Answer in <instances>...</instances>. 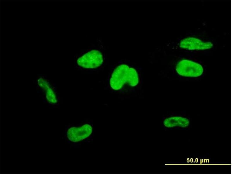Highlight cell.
Segmentation results:
<instances>
[{"instance_id":"cell-1","label":"cell","mask_w":232,"mask_h":174,"mask_svg":"<svg viewBox=\"0 0 232 174\" xmlns=\"http://www.w3.org/2000/svg\"><path fill=\"white\" fill-rule=\"evenodd\" d=\"M97 43L89 48L82 49L76 60L77 64L87 69L97 68L101 66L104 61L105 48L102 40L98 39Z\"/></svg>"},{"instance_id":"cell-2","label":"cell","mask_w":232,"mask_h":174,"mask_svg":"<svg viewBox=\"0 0 232 174\" xmlns=\"http://www.w3.org/2000/svg\"><path fill=\"white\" fill-rule=\"evenodd\" d=\"M34 83L36 90L44 104L51 107L58 106L59 98L55 84L52 80L46 75H39Z\"/></svg>"},{"instance_id":"cell-3","label":"cell","mask_w":232,"mask_h":174,"mask_svg":"<svg viewBox=\"0 0 232 174\" xmlns=\"http://www.w3.org/2000/svg\"><path fill=\"white\" fill-rule=\"evenodd\" d=\"M177 74L185 78L196 79L203 75L204 66L196 60L187 58H181L176 63L175 67Z\"/></svg>"},{"instance_id":"cell-4","label":"cell","mask_w":232,"mask_h":174,"mask_svg":"<svg viewBox=\"0 0 232 174\" xmlns=\"http://www.w3.org/2000/svg\"><path fill=\"white\" fill-rule=\"evenodd\" d=\"M213 45L211 41L196 36H188L181 38L177 44L179 48L191 51L208 50L212 48Z\"/></svg>"},{"instance_id":"cell-5","label":"cell","mask_w":232,"mask_h":174,"mask_svg":"<svg viewBox=\"0 0 232 174\" xmlns=\"http://www.w3.org/2000/svg\"><path fill=\"white\" fill-rule=\"evenodd\" d=\"M130 68L126 65L121 64L114 70L110 80V86L113 89L119 90L125 83H127Z\"/></svg>"},{"instance_id":"cell-6","label":"cell","mask_w":232,"mask_h":174,"mask_svg":"<svg viewBox=\"0 0 232 174\" xmlns=\"http://www.w3.org/2000/svg\"><path fill=\"white\" fill-rule=\"evenodd\" d=\"M92 132V126L85 124L79 127H71L66 130V136L71 142H76L88 137Z\"/></svg>"},{"instance_id":"cell-7","label":"cell","mask_w":232,"mask_h":174,"mask_svg":"<svg viewBox=\"0 0 232 174\" xmlns=\"http://www.w3.org/2000/svg\"><path fill=\"white\" fill-rule=\"evenodd\" d=\"M189 122L188 118L182 116L171 117L164 121L165 124H188Z\"/></svg>"}]
</instances>
